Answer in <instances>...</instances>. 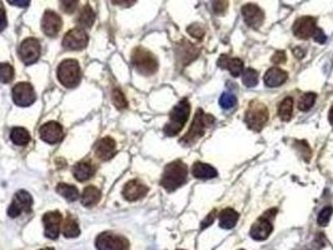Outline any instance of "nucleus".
<instances>
[{
    "instance_id": "obj_1",
    "label": "nucleus",
    "mask_w": 333,
    "mask_h": 250,
    "mask_svg": "<svg viewBox=\"0 0 333 250\" xmlns=\"http://www.w3.org/2000/svg\"><path fill=\"white\" fill-rule=\"evenodd\" d=\"M188 178V168L182 160H174L164 168L161 179L162 188L166 192H174L182 187Z\"/></svg>"
},
{
    "instance_id": "obj_2",
    "label": "nucleus",
    "mask_w": 333,
    "mask_h": 250,
    "mask_svg": "<svg viewBox=\"0 0 333 250\" xmlns=\"http://www.w3.org/2000/svg\"><path fill=\"white\" fill-rule=\"evenodd\" d=\"M214 123H216V119H214L213 115L206 114L203 111V109H198L196 111V115H194V119L192 121V125H190L189 130L180 139V144L185 145V147H189V145L197 143L206 134V130L208 128H211Z\"/></svg>"
},
{
    "instance_id": "obj_3",
    "label": "nucleus",
    "mask_w": 333,
    "mask_h": 250,
    "mask_svg": "<svg viewBox=\"0 0 333 250\" xmlns=\"http://www.w3.org/2000/svg\"><path fill=\"white\" fill-rule=\"evenodd\" d=\"M292 30L298 39L307 40L312 38L315 42L320 43V44H323L327 40L323 30L317 27V21L313 16H301V18H298L294 21Z\"/></svg>"
},
{
    "instance_id": "obj_4",
    "label": "nucleus",
    "mask_w": 333,
    "mask_h": 250,
    "mask_svg": "<svg viewBox=\"0 0 333 250\" xmlns=\"http://www.w3.org/2000/svg\"><path fill=\"white\" fill-rule=\"evenodd\" d=\"M190 114V104L187 99L180 100L179 103L172 109L169 114V121L164 127V134L166 137H175L182 132L183 127L187 123Z\"/></svg>"
},
{
    "instance_id": "obj_5",
    "label": "nucleus",
    "mask_w": 333,
    "mask_h": 250,
    "mask_svg": "<svg viewBox=\"0 0 333 250\" xmlns=\"http://www.w3.org/2000/svg\"><path fill=\"white\" fill-rule=\"evenodd\" d=\"M132 64L135 68V70L142 75H153L158 70V60L156 56L147 50L146 48L138 47L133 50L132 53Z\"/></svg>"
},
{
    "instance_id": "obj_6",
    "label": "nucleus",
    "mask_w": 333,
    "mask_h": 250,
    "mask_svg": "<svg viewBox=\"0 0 333 250\" xmlns=\"http://www.w3.org/2000/svg\"><path fill=\"white\" fill-rule=\"evenodd\" d=\"M268 118H270V113H268L267 106L257 100H253L249 103L246 114H244V123L251 130L261 132L267 124Z\"/></svg>"
},
{
    "instance_id": "obj_7",
    "label": "nucleus",
    "mask_w": 333,
    "mask_h": 250,
    "mask_svg": "<svg viewBox=\"0 0 333 250\" xmlns=\"http://www.w3.org/2000/svg\"><path fill=\"white\" fill-rule=\"evenodd\" d=\"M58 80L65 88H75L80 83V66L75 59H65L56 69Z\"/></svg>"
},
{
    "instance_id": "obj_8",
    "label": "nucleus",
    "mask_w": 333,
    "mask_h": 250,
    "mask_svg": "<svg viewBox=\"0 0 333 250\" xmlns=\"http://www.w3.org/2000/svg\"><path fill=\"white\" fill-rule=\"evenodd\" d=\"M277 214V209H270L262 216H259L251 228V237L257 242L266 240L273 232V219Z\"/></svg>"
},
{
    "instance_id": "obj_9",
    "label": "nucleus",
    "mask_w": 333,
    "mask_h": 250,
    "mask_svg": "<svg viewBox=\"0 0 333 250\" xmlns=\"http://www.w3.org/2000/svg\"><path fill=\"white\" fill-rule=\"evenodd\" d=\"M97 250H129L130 244L127 238L113 233H102L95 239Z\"/></svg>"
},
{
    "instance_id": "obj_10",
    "label": "nucleus",
    "mask_w": 333,
    "mask_h": 250,
    "mask_svg": "<svg viewBox=\"0 0 333 250\" xmlns=\"http://www.w3.org/2000/svg\"><path fill=\"white\" fill-rule=\"evenodd\" d=\"M42 48L39 40L35 38H27L19 47V56L25 65L37 63L40 58Z\"/></svg>"
},
{
    "instance_id": "obj_11",
    "label": "nucleus",
    "mask_w": 333,
    "mask_h": 250,
    "mask_svg": "<svg viewBox=\"0 0 333 250\" xmlns=\"http://www.w3.org/2000/svg\"><path fill=\"white\" fill-rule=\"evenodd\" d=\"M11 95H13L14 103L18 106H21V108L30 106L37 100L35 90L30 83H18L13 88Z\"/></svg>"
},
{
    "instance_id": "obj_12",
    "label": "nucleus",
    "mask_w": 333,
    "mask_h": 250,
    "mask_svg": "<svg viewBox=\"0 0 333 250\" xmlns=\"http://www.w3.org/2000/svg\"><path fill=\"white\" fill-rule=\"evenodd\" d=\"M33 206V198L27 190H19L14 195V199L8 208V215L10 218H16L23 211L29 213Z\"/></svg>"
},
{
    "instance_id": "obj_13",
    "label": "nucleus",
    "mask_w": 333,
    "mask_h": 250,
    "mask_svg": "<svg viewBox=\"0 0 333 250\" xmlns=\"http://www.w3.org/2000/svg\"><path fill=\"white\" fill-rule=\"evenodd\" d=\"M89 37L87 33L80 28L71 29L64 35L63 38V48L66 50H83L88 45Z\"/></svg>"
},
{
    "instance_id": "obj_14",
    "label": "nucleus",
    "mask_w": 333,
    "mask_h": 250,
    "mask_svg": "<svg viewBox=\"0 0 333 250\" xmlns=\"http://www.w3.org/2000/svg\"><path fill=\"white\" fill-rule=\"evenodd\" d=\"M63 218L59 211H49L43 216V224H44V234L49 239L56 240L60 233V225Z\"/></svg>"
},
{
    "instance_id": "obj_15",
    "label": "nucleus",
    "mask_w": 333,
    "mask_h": 250,
    "mask_svg": "<svg viewBox=\"0 0 333 250\" xmlns=\"http://www.w3.org/2000/svg\"><path fill=\"white\" fill-rule=\"evenodd\" d=\"M241 11L244 23L249 28L258 29L263 24V21H265V11L262 10L258 5H256V4H246Z\"/></svg>"
},
{
    "instance_id": "obj_16",
    "label": "nucleus",
    "mask_w": 333,
    "mask_h": 250,
    "mask_svg": "<svg viewBox=\"0 0 333 250\" xmlns=\"http://www.w3.org/2000/svg\"><path fill=\"white\" fill-rule=\"evenodd\" d=\"M39 135L48 144H56L63 138V127L56 121H48L40 127Z\"/></svg>"
},
{
    "instance_id": "obj_17",
    "label": "nucleus",
    "mask_w": 333,
    "mask_h": 250,
    "mask_svg": "<svg viewBox=\"0 0 333 250\" xmlns=\"http://www.w3.org/2000/svg\"><path fill=\"white\" fill-rule=\"evenodd\" d=\"M199 49L194 47L193 44H190L187 40H182L179 44L175 48V55H177V60L180 65L185 66L193 61L194 59L198 58L199 55Z\"/></svg>"
},
{
    "instance_id": "obj_18",
    "label": "nucleus",
    "mask_w": 333,
    "mask_h": 250,
    "mask_svg": "<svg viewBox=\"0 0 333 250\" xmlns=\"http://www.w3.org/2000/svg\"><path fill=\"white\" fill-rule=\"evenodd\" d=\"M149 192V188L146 184H143L140 180L133 179L128 182L123 188L122 195L128 201H137L146 197Z\"/></svg>"
},
{
    "instance_id": "obj_19",
    "label": "nucleus",
    "mask_w": 333,
    "mask_h": 250,
    "mask_svg": "<svg viewBox=\"0 0 333 250\" xmlns=\"http://www.w3.org/2000/svg\"><path fill=\"white\" fill-rule=\"evenodd\" d=\"M61 25H63V21L61 18L53 10H47L43 15L42 19V29L44 32V34H47L48 37H56L58 33L60 32Z\"/></svg>"
},
{
    "instance_id": "obj_20",
    "label": "nucleus",
    "mask_w": 333,
    "mask_h": 250,
    "mask_svg": "<svg viewBox=\"0 0 333 250\" xmlns=\"http://www.w3.org/2000/svg\"><path fill=\"white\" fill-rule=\"evenodd\" d=\"M116 151L115 140L111 137L102 138L95 145V155L101 160H109L114 156Z\"/></svg>"
},
{
    "instance_id": "obj_21",
    "label": "nucleus",
    "mask_w": 333,
    "mask_h": 250,
    "mask_svg": "<svg viewBox=\"0 0 333 250\" xmlns=\"http://www.w3.org/2000/svg\"><path fill=\"white\" fill-rule=\"evenodd\" d=\"M288 79V74L283 69L277 68V66H272L268 69L265 74V84L268 88H278L280 85L284 84Z\"/></svg>"
},
{
    "instance_id": "obj_22",
    "label": "nucleus",
    "mask_w": 333,
    "mask_h": 250,
    "mask_svg": "<svg viewBox=\"0 0 333 250\" xmlns=\"http://www.w3.org/2000/svg\"><path fill=\"white\" fill-rule=\"evenodd\" d=\"M217 64L221 69H227V70H229V73L234 78L239 77L243 73L244 63L239 58H230V56L223 54V55L220 56Z\"/></svg>"
},
{
    "instance_id": "obj_23",
    "label": "nucleus",
    "mask_w": 333,
    "mask_h": 250,
    "mask_svg": "<svg viewBox=\"0 0 333 250\" xmlns=\"http://www.w3.org/2000/svg\"><path fill=\"white\" fill-rule=\"evenodd\" d=\"M95 166L90 160H83L75 164L73 168V175L78 182H87L94 175Z\"/></svg>"
},
{
    "instance_id": "obj_24",
    "label": "nucleus",
    "mask_w": 333,
    "mask_h": 250,
    "mask_svg": "<svg viewBox=\"0 0 333 250\" xmlns=\"http://www.w3.org/2000/svg\"><path fill=\"white\" fill-rule=\"evenodd\" d=\"M192 174H193V177L197 178V179L208 180L213 179V178H217L218 171L213 166L209 165V164L197 161L192 166Z\"/></svg>"
},
{
    "instance_id": "obj_25",
    "label": "nucleus",
    "mask_w": 333,
    "mask_h": 250,
    "mask_svg": "<svg viewBox=\"0 0 333 250\" xmlns=\"http://www.w3.org/2000/svg\"><path fill=\"white\" fill-rule=\"evenodd\" d=\"M238 219H239V215H238V213L234 209H223L220 213V227L222 229H232V228L235 227Z\"/></svg>"
},
{
    "instance_id": "obj_26",
    "label": "nucleus",
    "mask_w": 333,
    "mask_h": 250,
    "mask_svg": "<svg viewBox=\"0 0 333 250\" xmlns=\"http://www.w3.org/2000/svg\"><path fill=\"white\" fill-rule=\"evenodd\" d=\"M101 190L95 187H87L83 190L82 198H80V201L84 206H94L99 203L101 200Z\"/></svg>"
},
{
    "instance_id": "obj_27",
    "label": "nucleus",
    "mask_w": 333,
    "mask_h": 250,
    "mask_svg": "<svg viewBox=\"0 0 333 250\" xmlns=\"http://www.w3.org/2000/svg\"><path fill=\"white\" fill-rule=\"evenodd\" d=\"M95 21V13L90 5H84L80 10L79 16L77 18V23L80 29H88L92 28Z\"/></svg>"
},
{
    "instance_id": "obj_28",
    "label": "nucleus",
    "mask_w": 333,
    "mask_h": 250,
    "mask_svg": "<svg viewBox=\"0 0 333 250\" xmlns=\"http://www.w3.org/2000/svg\"><path fill=\"white\" fill-rule=\"evenodd\" d=\"M10 139L15 145H19V147H25V145L29 144L32 138H30V133L28 132L25 128L15 127L11 129Z\"/></svg>"
},
{
    "instance_id": "obj_29",
    "label": "nucleus",
    "mask_w": 333,
    "mask_h": 250,
    "mask_svg": "<svg viewBox=\"0 0 333 250\" xmlns=\"http://www.w3.org/2000/svg\"><path fill=\"white\" fill-rule=\"evenodd\" d=\"M293 98L287 97L282 100L278 106V115H279L280 120L283 121H289L293 115Z\"/></svg>"
},
{
    "instance_id": "obj_30",
    "label": "nucleus",
    "mask_w": 333,
    "mask_h": 250,
    "mask_svg": "<svg viewBox=\"0 0 333 250\" xmlns=\"http://www.w3.org/2000/svg\"><path fill=\"white\" fill-rule=\"evenodd\" d=\"M56 190L59 195H61L68 201H75V200L79 199V190L74 185L61 183V184L56 185Z\"/></svg>"
},
{
    "instance_id": "obj_31",
    "label": "nucleus",
    "mask_w": 333,
    "mask_h": 250,
    "mask_svg": "<svg viewBox=\"0 0 333 250\" xmlns=\"http://www.w3.org/2000/svg\"><path fill=\"white\" fill-rule=\"evenodd\" d=\"M63 234L65 238H77L80 235V228L78 221L71 215L66 216L63 223Z\"/></svg>"
},
{
    "instance_id": "obj_32",
    "label": "nucleus",
    "mask_w": 333,
    "mask_h": 250,
    "mask_svg": "<svg viewBox=\"0 0 333 250\" xmlns=\"http://www.w3.org/2000/svg\"><path fill=\"white\" fill-rule=\"evenodd\" d=\"M242 83L247 88L256 87L258 84V73H257V70L252 68L246 69L243 71V75H242Z\"/></svg>"
},
{
    "instance_id": "obj_33",
    "label": "nucleus",
    "mask_w": 333,
    "mask_h": 250,
    "mask_svg": "<svg viewBox=\"0 0 333 250\" xmlns=\"http://www.w3.org/2000/svg\"><path fill=\"white\" fill-rule=\"evenodd\" d=\"M316 98L317 97H316L315 93H306V94L302 95V97L299 98V101H298L299 110L308 111L309 109L315 105Z\"/></svg>"
},
{
    "instance_id": "obj_34",
    "label": "nucleus",
    "mask_w": 333,
    "mask_h": 250,
    "mask_svg": "<svg viewBox=\"0 0 333 250\" xmlns=\"http://www.w3.org/2000/svg\"><path fill=\"white\" fill-rule=\"evenodd\" d=\"M14 79V68L8 63H0V83L6 84Z\"/></svg>"
},
{
    "instance_id": "obj_35",
    "label": "nucleus",
    "mask_w": 333,
    "mask_h": 250,
    "mask_svg": "<svg viewBox=\"0 0 333 250\" xmlns=\"http://www.w3.org/2000/svg\"><path fill=\"white\" fill-rule=\"evenodd\" d=\"M111 100H113V104L118 109H125L128 106V101L125 95L123 94V92L120 89H114L111 93Z\"/></svg>"
},
{
    "instance_id": "obj_36",
    "label": "nucleus",
    "mask_w": 333,
    "mask_h": 250,
    "mask_svg": "<svg viewBox=\"0 0 333 250\" xmlns=\"http://www.w3.org/2000/svg\"><path fill=\"white\" fill-rule=\"evenodd\" d=\"M235 104H237V98L234 94H230V93H223L220 98V105L221 108L228 110V109L234 108Z\"/></svg>"
},
{
    "instance_id": "obj_37",
    "label": "nucleus",
    "mask_w": 333,
    "mask_h": 250,
    "mask_svg": "<svg viewBox=\"0 0 333 250\" xmlns=\"http://www.w3.org/2000/svg\"><path fill=\"white\" fill-rule=\"evenodd\" d=\"M332 214H333L332 206H326V208H323L322 210L320 211V214H318V218H317L318 225H321V227H326V225L330 223Z\"/></svg>"
},
{
    "instance_id": "obj_38",
    "label": "nucleus",
    "mask_w": 333,
    "mask_h": 250,
    "mask_svg": "<svg viewBox=\"0 0 333 250\" xmlns=\"http://www.w3.org/2000/svg\"><path fill=\"white\" fill-rule=\"evenodd\" d=\"M187 32L197 39H202L204 37V29L201 24H192L190 27H188Z\"/></svg>"
},
{
    "instance_id": "obj_39",
    "label": "nucleus",
    "mask_w": 333,
    "mask_h": 250,
    "mask_svg": "<svg viewBox=\"0 0 333 250\" xmlns=\"http://www.w3.org/2000/svg\"><path fill=\"white\" fill-rule=\"evenodd\" d=\"M60 8L64 13L66 14H71L74 13L78 8V1H69V0H65V1H60Z\"/></svg>"
},
{
    "instance_id": "obj_40",
    "label": "nucleus",
    "mask_w": 333,
    "mask_h": 250,
    "mask_svg": "<svg viewBox=\"0 0 333 250\" xmlns=\"http://www.w3.org/2000/svg\"><path fill=\"white\" fill-rule=\"evenodd\" d=\"M212 8H213V11L218 15H222L223 13H225L228 8V3L227 1H213L212 4Z\"/></svg>"
},
{
    "instance_id": "obj_41",
    "label": "nucleus",
    "mask_w": 333,
    "mask_h": 250,
    "mask_svg": "<svg viewBox=\"0 0 333 250\" xmlns=\"http://www.w3.org/2000/svg\"><path fill=\"white\" fill-rule=\"evenodd\" d=\"M272 63L276 64V65H278V64H283L285 63V60H287V56H285V53L284 51H282V50H278V51H276L275 55L272 56Z\"/></svg>"
},
{
    "instance_id": "obj_42",
    "label": "nucleus",
    "mask_w": 333,
    "mask_h": 250,
    "mask_svg": "<svg viewBox=\"0 0 333 250\" xmlns=\"http://www.w3.org/2000/svg\"><path fill=\"white\" fill-rule=\"evenodd\" d=\"M216 214H217V211L213 210L206 216V219H204V220L202 221V224H201V229H206V228H208L209 225H212V224H213L214 219H216Z\"/></svg>"
},
{
    "instance_id": "obj_43",
    "label": "nucleus",
    "mask_w": 333,
    "mask_h": 250,
    "mask_svg": "<svg viewBox=\"0 0 333 250\" xmlns=\"http://www.w3.org/2000/svg\"><path fill=\"white\" fill-rule=\"evenodd\" d=\"M8 25V19H6V13L3 8H0V32H3Z\"/></svg>"
},
{
    "instance_id": "obj_44",
    "label": "nucleus",
    "mask_w": 333,
    "mask_h": 250,
    "mask_svg": "<svg viewBox=\"0 0 333 250\" xmlns=\"http://www.w3.org/2000/svg\"><path fill=\"white\" fill-rule=\"evenodd\" d=\"M8 3L14 6H20V8H25V6L30 5L29 0H8Z\"/></svg>"
},
{
    "instance_id": "obj_45",
    "label": "nucleus",
    "mask_w": 333,
    "mask_h": 250,
    "mask_svg": "<svg viewBox=\"0 0 333 250\" xmlns=\"http://www.w3.org/2000/svg\"><path fill=\"white\" fill-rule=\"evenodd\" d=\"M328 120H330L331 125H332V127H333V105L331 106L330 113H328Z\"/></svg>"
},
{
    "instance_id": "obj_46",
    "label": "nucleus",
    "mask_w": 333,
    "mask_h": 250,
    "mask_svg": "<svg viewBox=\"0 0 333 250\" xmlns=\"http://www.w3.org/2000/svg\"><path fill=\"white\" fill-rule=\"evenodd\" d=\"M114 4H128V5H132V4H134L135 1H113Z\"/></svg>"
},
{
    "instance_id": "obj_47",
    "label": "nucleus",
    "mask_w": 333,
    "mask_h": 250,
    "mask_svg": "<svg viewBox=\"0 0 333 250\" xmlns=\"http://www.w3.org/2000/svg\"><path fill=\"white\" fill-rule=\"evenodd\" d=\"M40 250H54L53 248H44V249H40Z\"/></svg>"
},
{
    "instance_id": "obj_48",
    "label": "nucleus",
    "mask_w": 333,
    "mask_h": 250,
    "mask_svg": "<svg viewBox=\"0 0 333 250\" xmlns=\"http://www.w3.org/2000/svg\"><path fill=\"white\" fill-rule=\"evenodd\" d=\"M179 250H183V249H179Z\"/></svg>"
}]
</instances>
